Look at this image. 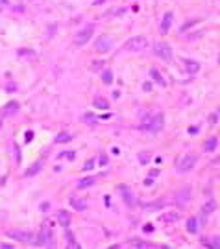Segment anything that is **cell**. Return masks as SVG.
<instances>
[{
  "mask_svg": "<svg viewBox=\"0 0 220 249\" xmlns=\"http://www.w3.org/2000/svg\"><path fill=\"white\" fill-rule=\"evenodd\" d=\"M211 244H213L211 247H214V249H218V247H220V240H218V236H216V238H213V242H211Z\"/></svg>",
  "mask_w": 220,
  "mask_h": 249,
  "instance_id": "d6a6232c",
  "label": "cell"
},
{
  "mask_svg": "<svg viewBox=\"0 0 220 249\" xmlns=\"http://www.w3.org/2000/svg\"><path fill=\"white\" fill-rule=\"evenodd\" d=\"M194 164H196V155H194V153H187V155L181 159V163L178 164V172H180V174H185V172H189Z\"/></svg>",
  "mask_w": 220,
  "mask_h": 249,
  "instance_id": "277c9868",
  "label": "cell"
},
{
  "mask_svg": "<svg viewBox=\"0 0 220 249\" xmlns=\"http://www.w3.org/2000/svg\"><path fill=\"white\" fill-rule=\"evenodd\" d=\"M163 207V201H159V203H152V205H144V209H148V211H152V209H161Z\"/></svg>",
  "mask_w": 220,
  "mask_h": 249,
  "instance_id": "1f68e13d",
  "label": "cell"
},
{
  "mask_svg": "<svg viewBox=\"0 0 220 249\" xmlns=\"http://www.w3.org/2000/svg\"><path fill=\"white\" fill-rule=\"evenodd\" d=\"M0 124H2V122H0Z\"/></svg>",
  "mask_w": 220,
  "mask_h": 249,
  "instance_id": "ee69618b",
  "label": "cell"
},
{
  "mask_svg": "<svg viewBox=\"0 0 220 249\" xmlns=\"http://www.w3.org/2000/svg\"><path fill=\"white\" fill-rule=\"evenodd\" d=\"M74 155H76L74 152H63V153H59V157H58V159H69V161H72V159H74Z\"/></svg>",
  "mask_w": 220,
  "mask_h": 249,
  "instance_id": "4316f807",
  "label": "cell"
},
{
  "mask_svg": "<svg viewBox=\"0 0 220 249\" xmlns=\"http://www.w3.org/2000/svg\"><path fill=\"white\" fill-rule=\"evenodd\" d=\"M96 177H83V179H80L78 181V188L80 190H83V188H91V186H94L96 185Z\"/></svg>",
  "mask_w": 220,
  "mask_h": 249,
  "instance_id": "8fae6325",
  "label": "cell"
},
{
  "mask_svg": "<svg viewBox=\"0 0 220 249\" xmlns=\"http://www.w3.org/2000/svg\"><path fill=\"white\" fill-rule=\"evenodd\" d=\"M172 20H174V13H172V11H167V13H165V17H163V22H161V31H163V33H167V31L170 30Z\"/></svg>",
  "mask_w": 220,
  "mask_h": 249,
  "instance_id": "9c48e42d",
  "label": "cell"
},
{
  "mask_svg": "<svg viewBox=\"0 0 220 249\" xmlns=\"http://www.w3.org/2000/svg\"><path fill=\"white\" fill-rule=\"evenodd\" d=\"M102 79H104L105 85H111V83H113V72H111V70H104V72H102Z\"/></svg>",
  "mask_w": 220,
  "mask_h": 249,
  "instance_id": "484cf974",
  "label": "cell"
},
{
  "mask_svg": "<svg viewBox=\"0 0 220 249\" xmlns=\"http://www.w3.org/2000/svg\"><path fill=\"white\" fill-rule=\"evenodd\" d=\"M0 4H9V0H0Z\"/></svg>",
  "mask_w": 220,
  "mask_h": 249,
  "instance_id": "7bdbcfd3",
  "label": "cell"
},
{
  "mask_svg": "<svg viewBox=\"0 0 220 249\" xmlns=\"http://www.w3.org/2000/svg\"><path fill=\"white\" fill-rule=\"evenodd\" d=\"M8 236L9 238H15V240H19V242H32V234H28V233H24V231H8Z\"/></svg>",
  "mask_w": 220,
  "mask_h": 249,
  "instance_id": "ba28073f",
  "label": "cell"
},
{
  "mask_svg": "<svg viewBox=\"0 0 220 249\" xmlns=\"http://www.w3.org/2000/svg\"><path fill=\"white\" fill-rule=\"evenodd\" d=\"M94 107L96 109H109V102H107V100H102V98H96L94 100Z\"/></svg>",
  "mask_w": 220,
  "mask_h": 249,
  "instance_id": "603a6c76",
  "label": "cell"
},
{
  "mask_svg": "<svg viewBox=\"0 0 220 249\" xmlns=\"http://www.w3.org/2000/svg\"><path fill=\"white\" fill-rule=\"evenodd\" d=\"M209 120H211V124H214V122H218V113H213V115L209 116Z\"/></svg>",
  "mask_w": 220,
  "mask_h": 249,
  "instance_id": "836d02e7",
  "label": "cell"
},
{
  "mask_svg": "<svg viewBox=\"0 0 220 249\" xmlns=\"http://www.w3.org/2000/svg\"><path fill=\"white\" fill-rule=\"evenodd\" d=\"M69 203H70V205H72V207H74L76 211H85V209H87V205H85V203L82 201V199H70Z\"/></svg>",
  "mask_w": 220,
  "mask_h": 249,
  "instance_id": "cb8c5ba5",
  "label": "cell"
},
{
  "mask_svg": "<svg viewBox=\"0 0 220 249\" xmlns=\"http://www.w3.org/2000/svg\"><path fill=\"white\" fill-rule=\"evenodd\" d=\"M94 168V159H89L85 164H83V172H89V170H93Z\"/></svg>",
  "mask_w": 220,
  "mask_h": 249,
  "instance_id": "f546056e",
  "label": "cell"
},
{
  "mask_svg": "<svg viewBox=\"0 0 220 249\" xmlns=\"http://www.w3.org/2000/svg\"><path fill=\"white\" fill-rule=\"evenodd\" d=\"M189 133H192V135H194V133H198V127H196V126H192V127L189 129Z\"/></svg>",
  "mask_w": 220,
  "mask_h": 249,
  "instance_id": "ab89813d",
  "label": "cell"
},
{
  "mask_svg": "<svg viewBox=\"0 0 220 249\" xmlns=\"http://www.w3.org/2000/svg\"><path fill=\"white\" fill-rule=\"evenodd\" d=\"M163 127H165V118H163L161 113H157V116H154V120H152V124L148 126V129H150L152 133H159V131H163Z\"/></svg>",
  "mask_w": 220,
  "mask_h": 249,
  "instance_id": "52a82bcc",
  "label": "cell"
},
{
  "mask_svg": "<svg viewBox=\"0 0 220 249\" xmlns=\"http://www.w3.org/2000/svg\"><path fill=\"white\" fill-rule=\"evenodd\" d=\"M178 220V214L176 212H169L167 216H165V222H176Z\"/></svg>",
  "mask_w": 220,
  "mask_h": 249,
  "instance_id": "4dcf8cb0",
  "label": "cell"
},
{
  "mask_svg": "<svg viewBox=\"0 0 220 249\" xmlns=\"http://www.w3.org/2000/svg\"><path fill=\"white\" fill-rule=\"evenodd\" d=\"M150 76H152V78H154V81H157L161 87H165V85H167V81L163 79V76L159 74V70H155V68H150Z\"/></svg>",
  "mask_w": 220,
  "mask_h": 249,
  "instance_id": "ac0fdd59",
  "label": "cell"
},
{
  "mask_svg": "<svg viewBox=\"0 0 220 249\" xmlns=\"http://www.w3.org/2000/svg\"><path fill=\"white\" fill-rule=\"evenodd\" d=\"M120 192H122V196H124L126 205H130V207H131V205H133V196H131V192H130V190H126V186H124V185L120 186Z\"/></svg>",
  "mask_w": 220,
  "mask_h": 249,
  "instance_id": "d6986e66",
  "label": "cell"
},
{
  "mask_svg": "<svg viewBox=\"0 0 220 249\" xmlns=\"http://www.w3.org/2000/svg\"><path fill=\"white\" fill-rule=\"evenodd\" d=\"M43 240H44V247H54V245H56V244H54V238H52V233H50V231H44Z\"/></svg>",
  "mask_w": 220,
  "mask_h": 249,
  "instance_id": "44dd1931",
  "label": "cell"
},
{
  "mask_svg": "<svg viewBox=\"0 0 220 249\" xmlns=\"http://www.w3.org/2000/svg\"><path fill=\"white\" fill-rule=\"evenodd\" d=\"M41 168H43V161H37V163H35L32 168H28V172H26L24 175H28V177H30V175H35V174H37Z\"/></svg>",
  "mask_w": 220,
  "mask_h": 249,
  "instance_id": "7402d4cb",
  "label": "cell"
},
{
  "mask_svg": "<svg viewBox=\"0 0 220 249\" xmlns=\"http://www.w3.org/2000/svg\"><path fill=\"white\" fill-rule=\"evenodd\" d=\"M111 37H107V35H102V37H98V41L94 42V48H96V52H100V54H104V52H107L109 48H111Z\"/></svg>",
  "mask_w": 220,
  "mask_h": 249,
  "instance_id": "8992f818",
  "label": "cell"
},
{
  "mask_svg": "<svg viewBox=\"0 0 220 249\" xmlns=\"http://www.w3.org/2000/svg\"><path fill=\"white\" fill-rule=\"evenodd\" d=\"M148 48V39L146 37H131L126 44H124V50H128V52H142V50Z\"/></svg>",
  "mask_w": 220,
  "mask_h": 249,
  "instance_id": "6da1fadb",
  "label": "cell"
},
{
  "mask_svg": "<svg viewBox=\"0 0 220 249\" xmlns=\"http://www.w3.org/2000/svg\"><path fill=\"white\" fill-rule=\"evenodd\" d=\"M152 231H154V227H152L150 223H148V225H144V233H152Z\"/></svg>",
  "mask_w": 220,
  "mask_h": 249,
  "instance_id": "74e56055",
  "label": "cell"
},
{
  "mask_svg": "<svg viewBox=\"0 0 220 249\" xmlns=\"http://www.w3.org/2000/svg\"><path fill=\"white\" fill-rule=\"evenodd\" d=\"M191 196H192V190H191V186L187 185V186H183V188L178 192V196H176V203H178L181 209L187 207L189 201H191Z\"/></svg>",
  "mask_w": 220,
  "mask_h": 249,
  "instance_id": "3957f363",
  "label": "cell"
},
{
  "mask_svg": "<svg viewBox=\"0 0 220 249\" xmlns=\"http://www.w3.org/2000/svg\"><path fill=\"white\" fill-rule=\"evenodd\" d=\"M187 231H189L191 234H196V233H198V220H196L194 216L187 220Z\"/></svg>",
  "mask_w": 220,
  "mask_h": 249,
  "instance_id": "9a60e30c",
  "label": "cell"
},
{
  "mask_svg": "<svg viewBox=\"0 0 220 249\" xmlns=\"http://www.w3.org/2000/svg\"><path fill=\"white\" fill-rule=\"evenodd\" d=\"M58 222H59L61 227H69L70 225V214L67 211H59L58 212Z\"/></svg>",
  "mask_w": 220,
  "mask_h": 249,
  "instance_id": "7c38bea8",
  "label": "cell"
},
{
  "mask_svg": "<svg viewBox=\"0 0 220 249\" xmlns=\"http://www.w3.org/2000/svg\"><path fill=\"white\" fill-rule=\"evenodd\" d=\"M65 229H67V233H65V238H67V242H69V247H72V249H78L80 245H78V242H76V238H74L72 231H70L69 227H65Z\"/></svg>",
  "mask_w": 220,
  "mask_h": 249,
  "instance_id": "5bb4252c",
  "label": "cell"
},
{
  "mask_svg": "<svg viewBox=\"0 0 220 249\" xmlns=\"http://www.w3.org/2000/svg\"><path fill=\"white\" fill-rule=\"evenodd\" d=\"M185 68L189 74H196L200 70V63L198 61H192V59H185Z\"/></svg>",
  "mask_w": 220,
  "mask_h": 249,
  "instance_id": "4fadbf2b",
  "label": "cell"
},
{
  "mask_svg": "<svg viewBox=\"0 0 220 249\" xmlns=\"http://www.w3.org/2000/svg\"><path fill=\"white\" fill-rule=\"evenodd\" d=\"M157 175H159V170H152V172H150V177H152V179L157 177Z\"/></svg>",
  "mask_w": 220,
  "mask_h": 249,
  "instance_id": "8d00e7d4",
  "label": "cell"
},
{
  "mask_svg": "<svg viewBox=\"0 0 220 249\" xmlns=\"http://www.w3.org/2000/svg\"><path fill=\"white\" fill-rule=\"evenodd\" d=\"M214 211H216V201H214V199H209V201L203 205V209H202L203 214H211V212H214Z\"/></svg>",
  "mask_w": 220,
  "mask_h": 249,
  "instance_id": "e0dca14e",
  "label": "cell"
},
{
  "mask_svg": "<svg viewBox=\"0 0 220 249\" xmlns=\"http://www.w3.org/2000/svg\"><path fill=\"white\" fill-rule=\"evenodd\" d=\"M102 67H104V61H94V63L91 65V70H93V72H98V70H102Z\"/></svg>",
  "mask_w": 220,
  "mask_h": 249,
  "instance_id": "83f0119b",
  "label": "cell"
},
{
  "mask_svg": "<svg viewBox=\"0 0 220 249\" xmlns=\"http://www.w3.org/2000/svg\"><path fill=\"white\" fill-rule=\"evenodd\" d=\"M70 133H59L56 137V144H65V142H70Z\"/></svg>",
  "mask_w": 220,
  "mask_h": 249,
  "instance_id": "d4e9b609",
  "label": "cell"
},
{
  "mask_svg": "<svg viewBox=\"0 0 220 249\" xmlns=\"http://www.w3.org/2000/svg\"><path fill=\"white\" fill-rule=\"evenodd\" d=\"M32 137H33V133H32V131H28V133H26V140L30 142V140H32Z\"/></svg>",
  "mask_w": 220,
  "mask_h": 249,
  "instance_id": "60d3db41",
  "label": "cell"
},
{
  "mask_svg": "<svg viewBox=\"0 0 220 249\" xmlns=\"http://www.w3.org/2000/svg\"><path fill=\"white\" fill-rule=\"evenodd\" d=\"M107 161H109V159H107L105 155H102V157H100V164H107Z\"/></svg>",
  "mask_w": 220,
  "mask_h": 249,
  "instance_id": "d590c367",
  "label": "cell"
},
{
  "mask_svg": "<svg viewBox=\"0 0 220 249\" xmlns=\"http://www.w3.org/2000/svg\"><path fill=\"white\" fill-rule=\"evenodd\" d=\"M139 161H141V164H146L148 161H150V153H139Z\"/></svg>",
  "mask_w": 220,
  "mask_h": 249,
  "instance_id": "f1b7e54d",
  "label": "cell"
},
{
  "mask_svg": "<svg viewBox=\"0 0 220 249\" xmlns=\"http://www.w3.org/2000/svg\"><path fill=\"white\" fill-rule=\"evenodd\" d=\"M154 52H155L157 57H161V59H165V61H172V57H174L172 48H170L167 42H155Z\"/></svg>",
  "mask_w": 220,
  "mask_h": 249,
  "instance_id": "7a4b0ae2",
  "label": "cell"
},
{
  "mask_svg": "<svg viewBox=\"0 0 220 249\" xmlns=\"http://www.w3.org/2000/svg\"><path fill=\"white\" fill-rule=\"evenodd\" d=\"M15 155H17V163H21V152H19V146H15Z\"/></svg>",
  "mask_w": 220,
  "mask_h": 249,
  "instance_id": "e575fe53",
  "label": "cell"
},
{
  "mask_svg": "<svg viewBox=\"0 0 220 249\" xmlns=\"http://www.w3.org/2000/svg\"><path fill=\"white\" fill-rule=\"evenodd\" d=\"M0 247H2V249H13V245H8V244H2Z\"/></svg>",
  "mask_w": 220,
  "mask_h": 249,
  "instance_id": "b9f144b4",
  "label": "cell"
},
{
  "mask_svg": "<svg viewBox=\"0 0 220 249\" xmlns=\"http://www.w3.org/2000/svg\"><path fill=\"white\" fill-rule=\"evenodd\" d=\"M216 146H218V138H209V140L205 142L203 149H205V152H214V149H216Z\"/></svg>",
  "mask_w": 220,
  "mask_h": 249,
  "instance_id": "ffe728a7",
  "label": "cell"
},
{
  "mask_svg": "<svg viewBox=\"0 0 220 249\" xmlns=\"http://www.w3.org/2000/svg\"><path fill=\"white\" fill-rule=\"evenodd\" d=\"M142 89H144L146 92H150V90H152V85H150V83H144V87H142Z\"/></svg>",
  "mask_w": 220,
  "mask_h": 249,
  "instance_id": "f35d334b",
  "label": "cell"
},
{
  "mask_svg": "<svg viewBox=\"0 0 220 249\" xmlns=\"http://www.w3.org/2000/svg\"><path fill=\"white\" fill-rule=\"evenodd\" d=\"M93 33H94V26H93V24L85 26L82 31H78V35H76V44H85V42L93 37Z\"/></svg>",
  "mask_w": 220,
  "mask_h": 249,
  "instance_id": "5b68a950",
  "label": "cell"
},
{
  "mask_svg": "<svg viewBox=\"0 0 220 249\" xmlns=\"http://www.w3.org/2000/svg\"><path fill=\"white\" fill-rule=\"evenodd\" d=\"M82 120H83V122H85V124H89V126H96V124H98V120H100V118H98V116H96V115H93V113H85V115H83V118H82Z\"/></svg>",
  "mask_w": 220,
  "mask_h": 249,
  "instance_id": "2e32d148",
  "label": "cell"
},
{
  "mask_svg": "<svg viewBox=\"0 0 220 249\" xmlns=\"http://www.w3.org/2000/svg\"><path fill=\"white\" fill-rule=\"evenodd\" d=\"M17 56H19V59H28V61H35L37 59V54L33 52V50H30V48H21L17 52Z\"/></svg>",
  "mask_w": 220,
  "mask_h": 249,
  "instance_id": "30bf717a",
  "label": "cell"
}]
</instances>
